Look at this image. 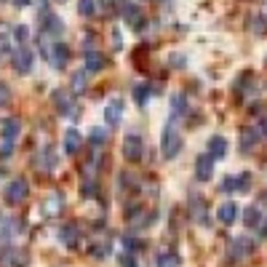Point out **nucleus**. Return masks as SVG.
<instances>
[{
  "label": "nucleus",
  "mask_w": 267,
  "mask_h": 267,
  "mask_svg": "<svg viewBox=\"0 0 267 267\" xmlns=\"http://www.w3.org/2000/svg\"><path fill=\"white\" fill-rule=\"evenodd\" d=\"M265 203H267V192H265Z\"/></svg>",
  "instance_id": "nucleus-41"
},
{
  "label": "nucleus",
  "mask_w": 267,
  "mask_h": 267,
  "mask_svg": "<svg viewBox=\"0 0 267 267\" xmlns=\"http://www.w3.org/2000/svg\"><path fill=\"white\" fill-rule=\"evenodd\" d=\"M259 227H262V235H267V222H262Z\"/></svg>",
  "instance_id": "nucleus-39"
},
{
  "label": "nucleus",
  "mask_w": 267,
  "mask_h": 267,
  "mask_svg": "<svg viewBox=\"0 0 267 267\" xmlns=\"http://www.w3.org/2000/svg\"><path fill=\"white\" fill-rule=\"evenodd\" d=\"M88 139H91V144H104V142H107V131H104V128H91Z\"/></svg>",
  "instance_id": "nucleus-27"
},
{
  "label": "nucleus",
  "mask_w": 267,
  "mask_h": 267,
  "mask_svg": "<svg viewBox=\"0 0 267 267\" xmlns=\"http://www.w3.org/2000/svg\"><path fill=\"white\" fill-rule=\"evenodd\" d=\"M259 139H262V136H259V131H257V128H246V131L241 134V150H243V152L254 150Z\"/></svg>",
  "instance_id": "nucleus-19"
},
{
  "label": "nucleus",
  "mask_w": 267,
  "mask_h": 267,
  "mask_svg": "<svg viewBox=\"0 0 267 267\" xmlns=\"http://www.w3.org/2000/svg\"><path fill=\"white\" fill-rule=\"evenodd\" d=\"M32 0H16V5H30Z\"/></svg>",
  "instance_id": "nucleus-38"
},
{
  "label": "nucleus",
  "mask_w": 267,
  "mask_h": 267,
  "mask_svg": "<svg viewBox=\"0 0 267 267\" xmlns=\"http://www.w3.org/2000/svg\"><path fill=\"white\" fill-rule=\"evenodd\" d=\"M248 254H254V241H248V238H235V241L230 243V257L232 259H246Z\"/></svg>",
  "instance_id": "nucleus-7"
},
{
  "label": "nucleus",
  "mask_w": 267,
  "mask_h": 267,
  "mask_svg": "<svg viewBox=\"0 0 267 267\" xmlns=\"http://www.w3.org/2000/svg\"><path fill=\"white\" fill-rule=\"evenodd\" d=\"M27 265V251L16 246H8L3 251V267H24Z\"/></svg>",
  "instance_id": "nucleus-8"
},
{
  "label": "nucleus",
  "mask_w": 267,
  "mask_h": 267,
  "mask_svg": "<svg viewBox=\"0 0 267 267\" xmlns=\"http://www.w3.org/2000/svg\"><path fill=\"white\" fill-rule=\"evenodd\" d=\"M27 192H30L27 182L24 179H14L8 187H5V201H8V203H21L27 198Z\"/></svg>",
  "instance_id": "nucleus-6"
},
{
  "label": "nucleus",
  "mask_w": 267,
  "mask_h": 267,
  "mask_svg": "<svg viewBox=\"0 0 267 267\" xmlns=\"http://www.w3.org/2000/svg\"><path fill=\"white\" fill-rule=\"evenodd\" d=\"M43 155H45V158H43V166H45V168H48V171H51V168L56 166V155H54V152H51V150H45Z\"/></svg>",
  "instance_id": "nucleus-31"
},
{
  "label": "nucleus",
  "mask_w": 267,
  "mask_h": 267,
  "mask_svg": "<svg viewBox=\"0 0 267 267\" xmlns=\"http://www.w3.org/2000/svg\"><path fill=\"white\" fill-rule=\"evenodd\" d=\"M78 8H81L83 16H91L96 11V0H81V5H78Z\"/></svg>",
  "instance_id": "nucleus-28"
},
{
  "label": "nucleus",
  "mask_w": 267,
  "mask_h": 267,
  "mask_svg": "<svg viewBox=\"0 0 267 267\" xmlns=\"http://www.w3.org/2000/svg\"><path fill=\"white\" fill-rule=\"evenodd\" d=\"M147 99H150V86H147V83L134 86V102L136 104H147Z\"/></svg>",
  "instance_id": "nucleus-24"
},
{
  "label": "nucleus",
  "mask_w": 267,
  "mask_h": 267,
  "mask_svg": "<svg viewBox=\"0 0 267 267\" xmlns=\"http://www.w3.org/2000/svg\"><path fill=\"white\" fill-rule=\"evenodd\" d=\"M171 104H174V121H177L179 115H185V110H187V102H185V96H182V94H177V96H174V102H171Z\"/></svg>",
  "instance_id": "nucleus-26"
},
{
  "label": "nucleus",
  "mask_w": 267,
  "mask_h": 267,
  "mask_svg": "<svg viewBox=\"0 0 267 267\" xmlns=\"http://www.w3.org/2000/svg\"><path fill=\"white\" fill-rule=\"evenodd\" d=\"M62 241H64L67 246H75V243H78V230L72 225H67L64 230H62Z\"/></svg>",
  "instance_id": "nucleus-25"
},
{
  "label": "nucleus",
  "mask_w": 267,
  "mask_h": 267,
  "mask_svg": "<svg viewBox=\"0 0 267 267\" xmlns=\"http://www.w3.org/2000/svg\"><path fill=\"white\" fill-rule=\"evenodd\" d=\"M161 150H163V158H177L179 150H182V134L177 128V121H168V126L163 128V136H161Z\"/></svg>",
  "instance_id": "nucleus-1"
},
{
  "label": "nucleus",
  "mask_w": 267,
  "mask_h": 267,
  "mask_svg": "<svg viewBox=\"0 0 267 267\" xmlns=\"http://www.w3.org/2000/svg\"><path fill=\"white\" fill-rule=\"evenodd\" d=\"M104 56L99 54V51H88L86 54V72H99V70H104Z\"/></svg>",
  "instance_id": "nucleus-18"
},
{
  "label": "nucleus",
  "mask_w": 267,
  "mask_h": 267,
  "mask_svg": "<svg viewBox=\"0 0 267 267\" xmlns=\"http://www.w3.org/2000/svg\"><path fill=\"white\" fill-rule=\"evenodd\" d=\"M59 3H64V0H59Z\"/></svg>",
  "instance_id": "nucleus-42"
},
{
  "label": "nucleus",
  "mask_w": 267,
  "mask_h": 267,
  "mask_svg": "<svg viewBox=\"0 0 267 267\" xmlns=\"http://www.w3.org/2000/svg\"><path fill=\"white\" fill-rule=\"evenodd\" d=\"M14 35H16V41H21V43H24L27 38H30V30H27V27L21 24V27H16V32H14Z\"/></svg>",
  "instance_id": "nucleus-33"
},
{
  "label": "nucleus",
  "mask_w": 267,
  "mask_h": 267,
  "mask_svg": "<svg viewBox=\"0 0 267 267\" xmlns=\"http://www.w3.org/2000/svg\"><path fill=\"white\" fill-rule=\"evenodd\" d=\"M0 128H3V142H11V144H14V139L21 131V123H19V118H5Z\"/></svg>",
  "instance_id": "nucleus-14"
},
{
  "label": "nucleus",
  "mask_w": 267,
  "mask_h": 267,
  "mask_svg": "<svg viewBox=\"0 0 267 267\" xmlns=\"http://www.w3.org/2000/svg\"><path fill=\"white\" fill-rule=\"evenodd\" d=\"M123 243H126V248H131V251H134V248H142V241L136 243L134 238H126V241H123Z\"/></svg>",
  "instance_id": "nucleus-36"
},
{
  "label": "nucleus",
  "mask_w": 267,
  "mask_h": 267,
  "mask_svg": "<svg viewBox=\"0 0 267 267\" xmlns=\"http://www.w3.org/2000/svg\"><path fill=\"white\" fill-rule=\"evenodd\" d=\"M8 99H11V88L5 86V83H0V107L8 104Z\"/></svg>",
  "instance_id": "nucleus-32"
},
{
  "label": "nucleus",
  "mask_w": 267,
  "mask_h": 267,
  "mask_svg": "<svg viewBox=\"0 0 267 267\" xmlns=\"http://www.w3.org/2000/svg\"><path fill=\"white\" fill-rule=\"evenodd\" d=\"M208 155H211L214 161H222L227 155V139L225 136H211V139H208Z\"/></svg>",
  "instance_id": "nucleus-13"
},
{
  "label": "nucleus",
  "mask_w": 267,
  "mask_h": 267,
  "mask_svg": "<svg viewBox=\"0 0 267 267\" xmlns=\"http://www.w3.org/2000/svg\"><path fill=\"white\" fill-rule=\"evenodd\" d=\"M190 211H192V217H195L198 225H206V206L201 203V198H198V195L190 198Z\"/></svg>",
  "instance_id": "nucleus-20"
},
{
  "label": "nucleus",
  "mask_w": 267,
  "mask_h": 267,
  "mask_svg": "<svg viewBox=\"0 0 267 267\" xmlns=\"http://www.w3.org/2000/svg\"><path fill=\"white\" fill-rule=\"evenodd\" d=\"M11 62H14L19 75H27V72L32 70V64H35V54H32L30 48H16L14 54H11Z\"/></svg>",
  "instance_id": "nucleus-2"
},
{
  "label": "nucleus",
  "mask_w": 267,
  "mask_h": 267,
  "mask_svg": "<svg viewBox=\"0 0 267 267\" xmlns=\"http://www.w3.org/2000/svg\"><path fill=\"white\" fill-rule=\"evenodd\" d=\"M121 14H123V19H126L134 30H142V27H144V14L139 11V5H136V3H128V0H126V3H121Z\"/></svg>",
  "instance_id": "nucleus-5"
},
{
  "label": "nucleus",
  "mask_w": 267,
  "mask_h": 267,
  "mask_svg": "<svg viewBox=\"0 0 267 267\" xmlns=\"http://www.w3.org/2000/svg\"><path fill=\"white\" fill-rule=\"evenodd\" d=\"M54 102H56V107H59V112L62 115H78V107H72V102H70V96L64 94V91H54Z\"/></svg>",
  "instance_id": "nucleus-15"
},
{
  "label": "nucleus",
  "mask_w": 267,
  "mask_h": 267,
  "mask_svg": "<svg viewBox=\"0 0 267 267\" xmlns=\"http://www.w3.org/2000/svg\"><path fill=\"white\" fill-rule=\"evenodd\" d=\"M142 152H144V144H142V136L139 134H128L126 139H123V155H126V161L136 163L142 158Z\"/></svg>",
  "instance_id": "nucleus-3"
},
{
  "label": "nucleus",
  "mask_w": 267,
  "mask_h": 267,
  "mask_svg": "<svg viewBox=\"0 0 267 267\" xmlns=\"http://www.w3.org/2000/svg\"><path fill=\"white\" fill-rule=\"evenodd\" d=\"M121 267H136V265H134V259L128 257V254H123V257H121Z\"/></svg>",
  "instance_id": "nucleus-37"
},
{
  "label": "nucleus",
  "mask_w": 267,
  "mask_h": 267,
  "mask_svg": "<svg viewBox=\"0 0 267 267\" xmlns=\"http://www.w3.org/2000/svg\"><path fill=\"white\" fill-rule=\"evenodd\" d=\"M248 185H251V177H248V174H241V177H227V179L222 182V190H225V192L248 190Z\"/></svg>",
  "instance_id": "nucleus-12"
},
{
  "label": "nucleus",
  "mask_w": 267,
  "mask_h": 267,
  "mask_svg": "<svg viewBox=\"0 0 267 267\" xmlns=\"http://www.w3.org/2000/svg\"><path fill=\"white\" fill-rule=\"evenodd\" d=\"M45 32H48V35H56V38L64 32V24H62L59 16H51V14L45 16Z\"/></svg>",
  "instance_id": "nucleus-21"
},
{
  "label": "nucleus",
  "mask_w": 267,
  "mask_h": 267,
  "mask_svg": "<svg viewBox=\"0 0 267 267\" xmlns=\"http://www.w3.org/2000/svg\"><path fill=\"white\" fill-rule=\"evenodd\" d=\"M195 174H198V179H201V182L211 179V174H214V158L208 155V152L198 158V163H195Z\"/></svg>",
  "instance_id": "nucleus-11"
},
{
  "label": "nucleus",
  "mask_w": 267,
  "mask_h": 267,
  "mask_svg": "<svg viewBox=\"0 0 267 267\" xmlns=\"http://www.w3.org/2000/svg\"><path fill=\"white\" fill-rule=\"evenodd\" d=\"M121 118H123V102L121 99H110L107 107H104V121L110 123V126H118Z\"/></svg>",
  "instance_id": "nucleus-10"
},
{
  "label": "nucleus",
  "mask_w": 267,
  "mask_h": 267,
  "mask_svg": "<svg viewBox=\"0 0 267 267\" xmlns=\"http://www.w3.org/2000/svg\"><path fill=\"white\" fill-rule=\"evenodd\" d=\"M243 222H246V227H259V225H262L259 208H257V206H248L246 211H243Z\"/></svg>",
  "instance_id": "nucleus-22"
},
{
  "label": "nucleus",
  "mask_w": 267,
  "mask_h": 267,
  "mask_svg": "<svg viewBox=\"0 0 267 267\" xmlns=\"http://www.w3.org/2000/svg\"><path fill=\"white\" fill-rule=\"evenodd\" d=\"M112 3V0H102V5H110Z\"/></svg>",
  "instance_id": "nucleus-40"
},
{
  "label": "nucleus",
  "mask_w": 267,
  "mask_h": 267,
  "mask_svg": "<svg viewBox=\"0 0 267 267\" xmlns=\"http://www.w3.org/2000/svg\"><path fill=\"white\" fill-rule=\"evenodd\" d=\"M91 251H94L96 257H104V254H107V243H99V246H94Z\"/></svg>",
  "instance_id": "nucleus-35"
},
{
  "label": "nucleus",
  "mask_w": 267,
  "mask_h": 267,
  "mask_svg": "<svg viewBox=\"0 0 267 267\" xmlns=\"http://www.w3.org/2000/svg\"><path fill=\"white\" fill-rule=\"evenodd\" d=\"M81 144H83V136L78 128H70L64 136V150H67V155H75L78 150H81Z\"/></svg>",
  "instance_id": "nucleus-17"
},
{
  "label": "nucleus",
  "mask_w": 267,
  "mask_h": 267,
  "mask_svg": "<svg viewBox=\"0 0 267 267\" xmlns=\"http://www.w3.org/2000/svg\"><path fill=\"white\" fill-rule=\"evenodd\" d=\"M217 219L222 225H232L238 219V206L232 201H227V203H222V206H219V211H217Z\"/></svg>",
  "instance_id": "nucleus-16"
},
{
  "label": "nucleus",
  "mask_w": 267,
  "mask_h": 267,
  "mask_svg": "<svg viewBox=\"0 0 267 267\" xmlns=\"http://www.w3.org/2000/svg\"><path fill=\"white\" fill-rule=\"evenodd\" d=\"M158 267H179V254H174V251L158 254Z\"/></svg>",
  "instance_id": "nucleus-23"
},
{
  "label": "nucleus",
  "mask_w": 267,
  "mask_h": 267,
  "mask_svg": "<svg viewBox=\"0 0 267 267\" xmlns=\"http://www.w3.org/2000/svg\"><path fill=\"white\" fill-rule=\"evenodd\" d=\"M19 232H21V222H19V219H14V217L0 219V238H3V241H14Z\"/></svg>",
  "instance_id": "nucleus-9"
},
{
  "label": "nucleus",
  "mask_w": 267,
  "mask_h": 267,
  "mask_svg": "<svg viewBox=\"0 0 267 267\" xmlns=\"http://www.w3.org/2000/svg\"><path fill=\"white\" fill-rule=\"evenodd\" d=\"M45 211H62V195H51V201L45 203Z\"/></svg>",
  "instance_id": "nucleus-29"
},
{
  "label": "nucleus",
  "mask_w": 267,
  "mask_h": 267,
  "mask_svg": "<svg viewBox=\"0 0 267 267\" xmlns=\"http://www.w3.org/2000/svg\"><path fill=\"white\" fill-rule=\"evenodd\" d=\"M11 150H14V144H11V142H3V144H0V158H8Z\"/></svg>",
  "instance_id": "nucleus-34"
},
{
  "label": "nucleus",
  "mask_w": 267,
  "mask_h": 267,
  "mask_svg": "<svg viewBox=\"0 0 267 267\" xmlns=\"http://www.w3.org/2000/svg\"><path fill=\"white\" fill-rule=\"evenodd\" d=\"M72 88H75V91H83V88H86V72H81V75L72 78Z\"/></svg>",
  "instance_id": "nucleus-30"
},
{
  "label": "nucleus",
  "mask_w": 267,
  "mask_h": 267,
  "mask_svg": "<svg viewBox=\"0 0 267 267\" xmlns=\"http://www.w3.org/2000/svg\"><path fill=\"white\" fill-rule=\"evenodd\" d=\"M48 62H51V67L54 70H64V64H67V59H70V48H67L64 43H54V45H48Z\"/></svg>",
  "instance_id": "nucleus-4"
}]
</instances>
